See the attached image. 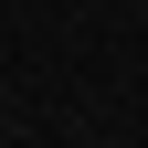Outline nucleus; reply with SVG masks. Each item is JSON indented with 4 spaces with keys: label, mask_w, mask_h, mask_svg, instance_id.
Returning <instances> with one entry per match:
<instances>
[]
</instances>
